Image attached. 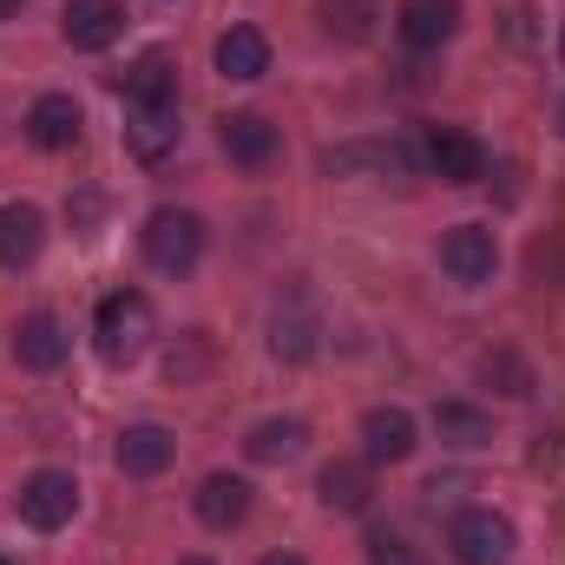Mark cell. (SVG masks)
Wrapping results in <instances>:
<instances>
[{
    "mask_svg": "<svg viewBox=\"0 0 565 565\" xmlns=\"http://www.w3.org/2000/svg\"><path fill=\"white\" fill-rule=\"evenodd\" d=\"M395 26H402V40H408L415 53H434V46L460 26V0H402Z\"/></svg>",
    "mask_w": 565,
    "mask_h": 565,
    "instance_id": "8fae6325",
    "label": "cell"
},
{
    "mask_svg": "<svg viewBox=\"0 0 565 565\" xmlns=\"http://www.w3.org/2000/svg\"><path fill=\"white\" fill-rule=\"evenodd\" d=\"M257 565H309V559H296V553H270V559H257Z\"/></svg>",
    "mask_w": 565,
    "mask_h": 565,
    "instance_id": "484cf974",
    "label": "cell"
},
{
    "mask_svg": "<svg viewBox=\"0 0 565 565\" xmlns=\"http://www.w3.org/2000/svg\"><path fill=\"white\" fill-rule=\"evenodd\" d=\"M46 244V217L33 204H0V264L7 270H26Z\"/></svg>",
    "mask_w": 565,
    "mask_h": 565,
    "instance_id": "5bb4252c",
    "label": "cell"
},
{
    "mask_svg": "<svg viewBox=\"0 0 565 565\" xmlns=\"http://www.w3.org/2000/svg\"><path fill=\"white\" fill-rule=\"evenodd\" d=\"M151 329H158V316H151V296H145V289H113V296L99 302V316H93L99 355H106L113 369L139 362L145 342H151Z\"/></svg>",
    "mask_w": 565,
    "mask_h": 565,
    "instance_id": "6da1fadb",
    "label": "cell"
},
{
    "mask_svg": "<svg viewBox=\"0 0 565 565\" xmlns=\"http://www.w3.org/2000/svg\"><path fill=\"white\" fill-rule=\"evenodd\" d=\"M119 93H126V106H178V66H171V53H139L126 66V79H119Z\"/></svg>",
    "mask_w": 565,
    "mask_h": 565,
    "instance_id": "30bf717a",
    "label": "cell"
},
{
    "mask_svg": "<svg viewBox=\"0 0 565 565\" xmlns=\"http://www.w3.org/2000/svg\"><path fill=\"white\" fill-rule=\"evenodd\" d=\"M145 244V264L151 270H164V277H184V270H198V257H204V224L191 217V211H151L139 231Z\"/></svg>",
    "mask_w": 565,
    "mask_h": 565,
    "instance_id": "7a4b0ae2",
    "label": "cell"
},
{
    "mask_svg": "<svg viewBox=\"0 0 565 565\" xmlns=\"http://www.w3.org/2000/svg\"><path fill=\"white\" fill-rule=\"evenodd\" d=\"M316 342H322V322H316L309 302H289V309L270 316V349H277V362H309Z\"/></svg>",
    "mask_w": 565,
    "mask_h": 565,
    "instance_id": "ac0fdd59",
    "label": "cell"
},
{
    "mask_svg": "<svg viewBox=\"0 0 565 565\" xmlns=\"http://www.w3.org/2000/svg\"><path fill=\"white\" fill-rule=\"evenodd\" d=\"M369 565H422V553L402 546L395 533H375V540H369Z\"/></svg>",
    "mask_w": 565,
    "mask_h": 565,
    "instance_id": "d4e9b609",
    "label": "cell"
},
{
    "mask_svg": "<svg viewBox=\"0 0 565 565\" xmlns=\"http://www.w3.org/2000/svg\"><path fill=\"white\" fill-rule=\"evenodd\" d=\"M244 513H250V487H244L237 473H211V480L198 487V520H204V526L231 533Z\"/></svg>",
    "mask_w": 565,
    "mask_h": 565,
    "instance_id": "d6986e66",
    "label": "cell"
},
{
    "mask_svg": "<svg viewBox=\"0 0 565 565\" xmlns=\"http://www.w3.org/2000/svg\"><path fill=\"white\" fill-rule=\"evenodd\" d=\"M422 158H427V171H434L440 184H473V178L487 171L480 139H467L460 126H434V132L422 139Z\"/></svg>",
    "mask_w": 565,
    "mask_h": 565,
    "instance_id": "5b68a950",
    "label": "cell"
},
{
    "mask_svg": "<svg viewBox=\"0 0 565 565\" xmlns=\"http://www.w3.org/2000/svg\"><path fill=\"white\" fill-rule=\"evenodd\" d=\"M171 454H178V440H171L158 422H139V427H126V434H119V467H126L132 480L164 473V467H171Z\"/></svg>",
    "mask_w": 565,
    "mask_h": 565,
    "instance_id": "2e32d148",
    "label": "cell"
},
{
    "mask_svg": "<svg viewBox=\"0 0 565 565\" xmlns=\"http://www.w3.org/2000/svg\"><path fill=\"white\" fill-rule=\"evenodd\" d=\"M217 73L237 79V86L264 79V73H270V40H264L257 26H231V33H217Z\"/></svg>",
    "mask_w": 565,
    "mask_h": 565,
    "instance_id": "4fadbf2b",
    "label": "cell"
},
{
    "mask_svg": "<svg viewBox=\"0 0 565 565\" xmlns=\"http://www.w3.org/2000/svg\"><path fill=\"white\" fill-rule=\"evenodd\" d=\"M60 33H66V46H79V53L113 46V40L126 33V0H66Z\"/></svg>",
    "mask_w": 565,
    "mask_h": 565,
    "instance_id": "8992f818",
    "label": "cell"
},
{
    "mask_svg": "<svg viewBox=\"0 0 565 565\" xmlns=\"http://www.w3.org/2000/svg\"><path fill=\"white\" fill-rule=\"evenodd\" d=\"M73 507H79V480H73V473L40 467V473H26V480H20V520H26V526L60 533V526L73 520Z\"/></svg>",
    "mask_w": 565,
    "mask_h": 565,
    "instance_id": "277c9868",
    "label": "cell"
},
{
    "mask_svg": "<svg viewBox=\"0 0 565 565\" xmlns=\"http://www.w3.org/2000/svg\"><path fill=\"white\" fill-rule=\"evenodd\" d=\"M0 565H7V559H0Z\"/></svg>",
    "mask_w": 565,
    "mask_h": 565,
    "instance_id": "f546056e",
    "label": "cell"
},
{
    "mask_svg": "<svg viewBox=\"0 0 565 565\" xmlns=\"http://www.w3.org/2000/svg\"><path fill=\"white\" fill-rule=\"evenodd\" d=\"M559 60H565V26H559Z\"/></svg>",
    "mask_w": 565,
    "mask_h": 565,
    "instance_id": "83f0119b",
    "label": "cell"
},
{
    "mask_svg": "<svg viewBox=\"0 0 565 565\" xmlns=\"http://www.w3.org/2000/svg\"><path fill=\"white\" fill-rule=\"evenodd\" d=\"M316 13H322V33H329V40H349V46H362V40H375L382 0H316Z\"/></svg>",
    "mask_w": 565,
    "mask_h": 565,
    "instance_id": "44dd1931",
    "label": "cell"
},
{
    "mask_svg": "<svg viewBox=\"0 0 565 565\" xmlns=\"http://www.w3.org/2000/svg\"><path fill=\"white\" fill-rule=\"evenodd\" d=\"M480 382H487V388H500V395H513V402H526V395H533V369H526L513 349H487V355H480Z\"/></svg>",
    "mask_w": 565,
    "mask_h": 565,
    "instance_id": "cb8c5ba5",
    "label": "cell"
},
{
    "mask_svg": "<svg viewBox=\"0 0 565 565\" xmlns=\"http://www.w3.org/2000/svg\"><path fill=\"white\" fill-rule=\"evenodd\" d=\"M13 355H20V369H60L66 362V329H60V316H46V309H33V316H20V329H13Z\"/></svg>",
    "mask_w": 565,
    "mask_h": 565,
    "instance_id": "9c48e42d",
    "label": "cell"
},
{
    "mask_svg": "<svg viewBox=\"0 0 565 565\" xmlns=\"http://www.w3.org/2000/svg\"><path fill=\"white\" fill-rule=\"evenodd\" d=\"M447 546L460 565H507L513 559V526L493 513V507H467L454 526H447Z\"/></svg>",
    "mask_w": 565,
    "mask_h": 565,
    "instance_id": "3957f363",
    "label": "cell"
},
{
    "mask_svg": "<svg viewBox=\"0 0 565 565\" xmlns=\"http://www.w3.org/2000/svg\"><path fill=\"white\" fill-rule=\"evenodd\" d=\"M178 145V106H126V151L158 164Z\"/></svg>",
    "mask_w": 565,
    "mask_h": 565,
    "instance_id": "7c38bea8",
    "label": "cell"
},
{
    "mask_svg": "<svg viewBox=\"0 0 565 565\" xmlns=\"http://www.w3.org/2000/svg\"><path fill=\"white\" fill-rule=\"evenodd\" d=\"M302 440H309V427L302 422H257L250 434H244V454L250 460H289V454H302Z\"/></svg>",
    "mask_w": 565,
    "mask_h": 565,
    "instance_id": "7402d4cb",
    "label": "cell"
},
{
    "mask_svg": "<svg viewBox=\"0 0 565 565\" xmlns=\"http://www.w3.org/2000/svg\"><path fill=\"white\" fill-rule=\"evenodd\" d=\"M217 139H224V151L237 158V164H270L277 158V126L264 119V113H231V119H217Z\"/></svg>",
    "mask_w": 565,
    "mask_h": 565,
    "instance_id": "9a60e30c",
    "label": "cell"
},
{
    "mask_svg": "<svg viewBox=\"0 0 565 565\" xmlns=\"http://www.w3.org/2000/svg\"><path fill=\"white\" fill-rule=\"evenodd\" d=\"M26 139L40 145V151H66V145H79V106H73L66 93L33 99V113H26Z\"/></svg>",
    "mask_w": 565,
    "mask_h": 565,
    "instance_id": "e0dca14e",
    "label": "cell"
},
{
    "mask_svg": "<svg viewBox=\"0 0 565 565\" xmlns=\"http://www.w3.org/2000/svg\"><path fill=\"white\" fill-rule=\"evenodd\" d=\"M362 447H369L375 467L408 460V454H415V415H408V408H369V415H362Z\"/></svg>",
    "mask_w": 565,
    "mask_h": 565,
    "instance_id": "ba28073f",
    "label": "cell"
},
{
    "mask_svg": "<svg viewBox=\"0 0 565 565\" xmlns=\"http://www.w3.org/2000/svg\"><path fill=\"white\" fill-rule=\"evenodd\" d=\"M20 7H26V0H0V20H13V13H20Z\"/></svg>",
    "mask_w": 565,
    "mask_h": 565,
    "instance_id": "4316f807",
    "label": "cell"
},
{
    "mask_svg": "<svg viewBox=\"0 0 565 565\" xmlns=\"http://www.w3.org/2000/svg\"><path fill=\"white\" fill-rule=\"evenodd\" d=\"M493 264H500V250H493V231L487 224H454L440 237V270L454 282H487Z\"/></svg>",
    "mask_w": 565,
    "mask_h": 565,
    "instance_id": "52a82bcc",
    "label": "cell"
},
{
    "mask_svg": "<svg viewBox=\"0 0 565 565\" xmlns=\"http://www.w3.org/2000/svg\"><path fill=\"white\" fill-rule=\"evenodd\" d=\"M434 427H440V440H454V447H487V440H493V422H487L480 408H467V402H440V408H434Z\"/></svg>",
    "mask_w": 565,
    "mask_h": 565,
    "instance_id": "603a6c76",
    "label": "cell"
},
{
    "mask_svg": "<svg viewBox=\"0 0 565 565\" xmlns=\"http://www.w3.org/2000/svg\"><path fill=\"white\" fill-rule=\"evenodd\" d=\"M369 500H375V480H369L362 460H329L322 467V507L329 513H362Z\"/></svg>",
    "mask_w": 565,
    "mask_h": 565,
    "instance_id": "ffe728a7",
    "label": "cell"
},
{
    "mask_svg": "<svg viewBox=\"0 0 565 565\" xmlns=\"http://www.w3.org/2000/svg\"><path fill=\"white\" fill-rule=\"evenodd\" d=\"M178 565H211V559H178Z\"/></svg>",
    "mask_w": 565,
    "mask_h": 565,
    "instance_id": "f1b7e54d",
    "label": "cell"
}]
</instances>
